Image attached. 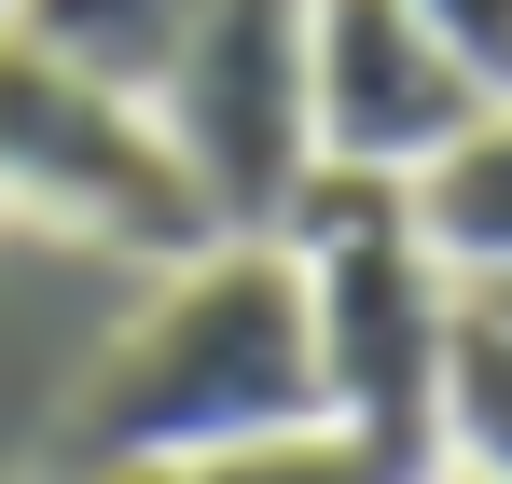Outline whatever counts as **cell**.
Instances as JSON below:
<instances>
[{"instance_id": "cell-1", "label": "cell", "mask_w": 512, "mask_h": 484, "mask_svg": "<svg viewBox=\"0 0 512 484\" xmlns=\"http://www.w3.org/2000/svg\"><path fill=\"white\" fill-rule=\"evenodd\" d=\"M319 415H333V388H319L305 263L277 236H208L84 360V388L56 402V443H42V484L222 457V443H277V429H319Z\"/></svg>"}, {"instance_id": "cell-2", "label": "cell", "mask_w": 512, "mask_h": 484, "mask_svg": "<svg viewBox=\"0 0 512 484\" xmlns=\"http://www.w3.org/2000/svg\"><path fill=\"white\" fill-rule=\"evenodd\" d=\"M277 249L305 263V319H319V388L333 429H360L374 457L443 471L429 415H443V346H457V277L429 263L416 194L374 166H305Z\"/></svg>"}, {"instance_id": "cell-3", "label": "cell", "mask_w": 512, "mask_h": 484, "mask_svg": "<svg viewBox=\"0 0 512 484\" xmlns=\"http://www.w3.org/2000/svg\"><path fill=\"white\" fill-rule=\"evenodd\" d=\"M0 208L111 249V263H194L222 236L194 166L167 153V125L28 28H0Z\"/></svg>"}, {"instance_id": "cell-4", "label": "cell", "mask_w": 512, "mask_h": 484, "mask_svg": "<svg viewBox=\"0 0 512 484\" xmlns=\"http://www.w3.org/2000/svg\"><path fill=\"white\" fill-rule=\"evenodd\" d=\"M153 125L194 166L222 236H277L305 166H319V125H305V0H208L194 42L167 56V83H153Z\"/></svg>"}, {"instance_id": "cell-5", "label": "cell", "mask_w": 512, "mask_h": 484, "mask_svg": "<svg viewBox=\"0 0 512 484\" xmlns=\"http://www.w3.org/2000/svg\"><path fill=\"white\" fill-rule=\"evenodd\" d=\"M485 111V83L429 42L416 0H305V125L319 166H374L416 180L429 153H457Z\"/></svg>"}, {"instance_id": "cell-6", "label": "cell", "mask_w": 512, "mask_h": 484, "mask_svg": "<svg viewBox=\"0 0 512 484\" xmlns=\"http://www.w3.org/2000/svg\"><path fill=\"white\" fill-rule=\"evenodd\" d=\"M402 194H416V236H429V263H443L457 291L512 277V97H485V111H471V139H457V153H429Z\"/></svg>"}, {"instance_id": "cell-7", "label": "cell", "mask_w": 512, "mask_h": 484, "mask_svg": "<svg viewBox=\"0 0 512 484\" xmlns=\"http://www.w3.org/2000/svg\"><path fill=\"white\" fill-rule=\"evenodd\" d=\"M194 14H208V0H14L28 42H56L70 70H97L111 97H139V111H153L167 56L194 42Z\"/></svg>"}, {"instance_id": "cell-8", "label": "cell", "mask_w": 512, "mask_h": 484, "mask_svg": "<svg viewBox=\"0 0 512 484\" xmlns=\"http://www.w3.org/2000/svg\"><path fill=\"white\" fill-rule=\"evenodd\" d=\"M84 484H429L402 457H374L360 429H277V443H222V457H153V471H84Z\"/></svg>"}, {"instance_id": "cell-9", "label": "cell", "mask_w": 512, "mask_h": 484, "mask_svg": "<svg viewBox=\"0 0 512 484\" xmlns=\"http://www.w3.org/2000/svg\"><path fill=\"white\" fill-rule=\"evenodd\" d=\"M429 443H443V471L471 484H512V332L457 291V346H443V415H429Z\"/></svg>"}, {"instance_id": "cell-10", "label": "cell", "mask_w": 512, "mask_h": 484, "mask_svg": "<svg viewBox=\"0 0 512 484\" xmlns=\"http://www.w3.org/2000/svg\"><path fill=\"white\" fill-rule=\"evenodd\" d=\"M416 14H429V42L485 83V97H512V0H416Z\"/></svg>"}, {"instance_id": "cell-11", "label": "cell", "mask_w": 512, "mask_h": 484, "mask_svg": "<svg viewBox=\"0 0 512 484\" xmlns=\"http://www.w3.org/2000/svg\"><path fill=\"white\" fill-rule=\"evenodd\" d=\"M471 305H485V319H499V332H512V277H485V291H471Z\"/></svg>"}, {"instance_id": "cell-12", "label": "cell", "mask_w": 512, "mask_h": 484, "mask_svg": "<svg viewBox=\"0 0 512 484\" xmlns=\"http://www.w3.org/2000/svg\"><path fill=\"white\" fill-rule=\"evenodd\" d=\"M429 484H471V471H429Z\"/></svg>"}, {"instance_id": "cell-13", "label": "cell", "mask_w": 512, "mask_h": 484, "mask_svg": "<svg viewBox=\"0 0 512 484\" xmlns=\"http://www.w3.org/2000/svg\"><path fill=\"white\" fill-rule=\"evenodd\" d=\"M0 28H14V0H0Z\"/></svg>"}]
</instances>
